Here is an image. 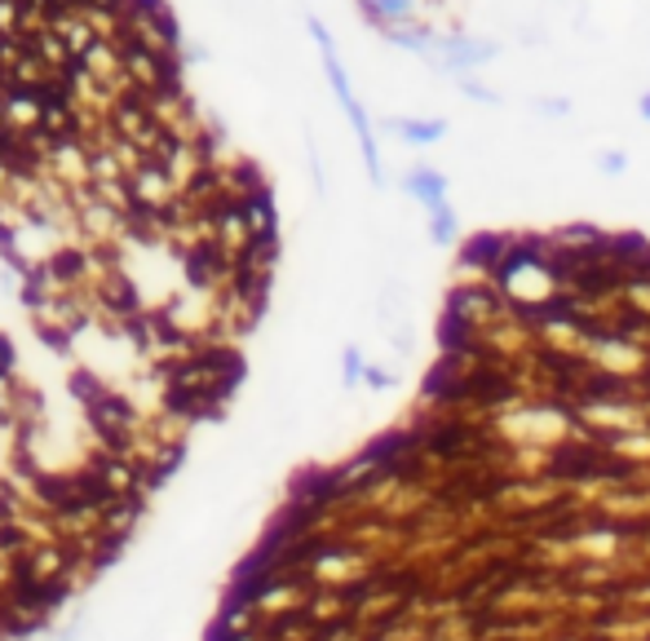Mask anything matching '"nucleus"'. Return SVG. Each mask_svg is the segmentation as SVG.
<instances>
[{
  "instance_id": "obj_1",
  "label": "nucleus",
  "mask_w": 650,
  "mask_h": 641,
  "mask_svg": "<svg viewBox=\"0 0 650 641\" xmlns=\"http://www.w3.org/2000/svg\"><path fill=\"white\" fill-rule=\"evenodd\" d=\"M305 31H310V40L318 44V62H323V75H327V84H332V93H336V102H340V111H345V119H349V128H354V137H358V150H363V168H367L371 186H380V181H385V168H380L376 124H371L367 106L358 102V93H354V84H349V71H345V62H340V53H336V40H332V31L323 27V18H314V13L305 18Z\"/></svg>"
},
{
  "instance_id": "obj_2",
  "label": "nucleus",
  "mask_w": 650,
  "mask_h": 641,
  "mask_svg": "<svg viewBox=\"0 0 650 641\" xmlns=\"http://www.w3.org/2000/svg\"><path fill=\"white\" fill-rule=\"evenodd\" d=\"M500 40H491V35H473V31H438V40H433V49H429V66L433 71H442V75H473L478 66H486V62H495L500 57Z\"/></svg>"
},
{
  "instance_id": "obj_3",
  "label": "nucleus",
  "mask_w": 650,
  "mask_h": 641,
  "mask_svg": "<svg viewBox=\"0 0 650 641\" xmlns=\"http://www.w3.org/2000/svg\"><path fill=\"white\" fill-rule=\"evenodd\" d=\"M420 9H424V0H358V13L376 31H389V27H402V22H420Z\"/></svg>"
},
{
  "instance_id": "obj_4",
  "label": "nucleus",
  "mask_w": 650,
  "mask_h": 641,
  "mask_svg": "<svg viewBox=\"0 0 650 641\" xmlns=\"http://www.w3.org/2000/svg\"><path fill=\"white\" fill-rule=\"evenodd\" d=\"M402 190L429 212V208H438V203H447V172H438V168H429V164H416V168H407V177H402Z\"/></svg>"
},
{
  "instance_id": "obj_5",
  "label": "nucleus",
  "mask_w": 650,
  "mask_h": 641,
  "mask_svg": "<svg viewBox=\"0 0 650 641\" xmlns=\"http://www.w3.org/2000/svg\"><path fill=\"white\" fill-rule=\"evenodd\" d=\"M385 128L407 146H433L447 137V119H433V115H398V119H385Z\"/></svg>"
},
{
  "instance_id": "obj_6",
  "label": "nucleus",
  "mask_w": 650,
  "mask_h": 641,
  "mask_svg": "<svg viewBox=\"0 0 650 641\" xmlns=\"http://www.w3.org/2000/svg\"><path fill=\"white\" fill-rule=\"evenodd\" d=\"M385 35V44H394V49H402V53H416V57H429V49H433V40H438V31L420 18V22H402V27H389V31H380Z\"/></svg>"
},
{
  "instance_id": "obj_7",
  "label": "nucleus",
  "mask_w": 650,
  "mask_h": 641,
  "mask_svg": "<svg viewBox=\"0 0 650 641\" xmlns=\"http://www.w3.org/2000/svg\"><path fill=\"white\" fill-rule=\"evenodd\" d=\"M429 239H433L438 248H451V243L460 239V217H455V208H451V203L429 208Z\"/></svg>"
},
{
  "instance_id": "obj_8",
  "label": "nucleus",
  "mask_w": 650,
  "mask_h": 641,
  "mask_svg": "<svg viewBox=\"0 0 650 641\" xmlns=\"http://www.w3.org/2000/svg\"><path fill=\"white\" fill-rule=\"evenodd\" d=\"M164 9H168V0H124V22L137 27V31H146Z\"/></svg>"
},
{
  "instance_id": "obj_9",
  "label": "nucleus",
  "mask_w": 650,
  "mask_h": 641,
  "mask_svg": "<svg viewBox=\"0 0 650 641\" xmlns=\"http://www.w3.org/2000/svg\"><path fill=\"white\" fill-rule=\"evenodd\" d=\"M455 93L469 97V102H482V106H500V93H495L491 84H482L478 75H460V80H455Z\"/></svg>"
},
{
  "instance_id": "obj_10",
  "label": "nucleus",
  "mask_w": 650,
  "mask_h": 641,
  "mask_svg": "<svg viewBox=\"0 0 650 641\" xmlns=\"http://www.w3.org/2000/svg\"><path fill=\"white\" fill-rule=\"evenodd\" d=\"M363 371H367L363 354H358L354 345H345V354H340V376H345V385H358V380H363Z\"/></svg>"
},
{
  "instance_id": "obj_11",
  "label": "nucleus",
  "mask_w": 650,
  "mask_h": 641,
  "mask_svg": "<svg viewBox=\"0 0 650 641\" xmlns=\"http://www.w3.org/2000/svg\"><path fill=\"white\" fill-rule=\"evenodd\" d=\"M597 168H601L606 177H619V172H628V155H623V150H601V155H597Z\"/></svg>"
},
{
  "instance_id": "obj_12",
  "label": "nucleus",
  "mask_w": 650,
  "mask_h": 641,
  "mask_svg": "<svg viewBox=\"0 0 650 641\" xmlns=\"http://www.w3.org/2000/svg\"><path fill=\"white\" fill-rule=\"evenodd\" d=\"M0 31H22V9H18V0H0Z\"/></svg>"
},
{
  "instance_id": "obj_13",
  "label": "nucleus",
  "mask_w": 650,
  "mask_h": 641,
  "mask_svg": "<svg viewBox=\"0 0 650 641\" xmlns=\"http://www.w3.org/2000/svg\"><path fill=\"white\" fill-rule=\"evenodd\" d=\"M535 111L548 115V119H562V115H570V97H539Z\"/></svg>"
},
{
  "instance_id": "obj_14",
  "label": "nucleus",
  "mask_w": 650,
  "mask_h": 641,
  "mask_svg": "<svg viewBox=\"0 0 650 641\" xmlns=\"http://www.w3.org/2000/svg\"><path fill=\"white\" fill-rule=\"evenodd\" d=\"M18 53H22L18 35H13V31H0V66H13V62H18Z\"/></svg>"
},
{
  "instance_id": "obj_15",
  "label": "nucleus",
  "mask_w": 650,
  "mask_h": 641,
  "mask_svg": "<svg viewBox=\"0 0 650 641\" xmlns=\"http://www.w3.org/2000/svg\"><path fill=\"white\" fill-rule=\"evenodd\" d=\"M363 380H367L371 389H389V385H394V376H389V371H380V367H371V362H367V371H363Z\"/></svg>"
},
{
  "instance_id": "obj_16",
  "label": "nucleus",
  "mask_w": 650,
  "mask_h": 641,
  "mask_svg": "<svg viewBox=\"0 0 650 641\" xmlns=\"http://www.w3.org/2000/svg\"><path fill=\"white\" fill-rule=\"evenodd\" d=\"M637 111H641V119H646V124H650V88H646V93H641V97H637Z\"/></svg>"
},
{
  "instance_id": "obj_17",
  "label": "nucleus",
  "mask_w": 650,
  "mask_h": 641,
  "mask_svg": "<svg viewBox=\"0 0 650 641\" xmlns=\"http://www.w3.org/2000/svg\"><path fill=\"white\" fill-rule=\"evenodd\" d=\"M424 4H442V0H424Z\"/></svg>"
}]
</instances>
